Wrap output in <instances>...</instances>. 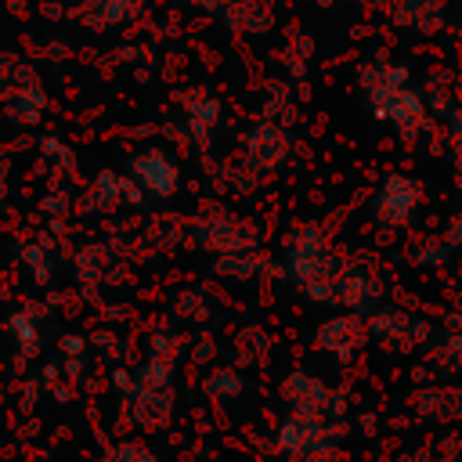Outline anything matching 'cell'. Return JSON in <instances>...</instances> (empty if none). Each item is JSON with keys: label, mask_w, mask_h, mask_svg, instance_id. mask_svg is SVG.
<instances>
[{"label": "cell", "mask_w": 462, "mask_h": 462, "mask_svg": "<svg viewBox=\"0 0 462 462\" xmlns=\"http://www.w3.org/2000/svg\"><path fill=\"white\" fill-rule=\"evenodd\" d=\"M368 108H372L375 119L390 123L397 130V137H404V141H419V134H426V126L433 119L426 90L411 87V79L401 83V87H390V90H383L375 97H368Z\"/></svg>", "instance_id": "obj_1"}, {"label": "cell", "mask_w": 462, "mask_h": 462, "mask_svg": "<svg viewBox=\"0 0 462 462\" xmlns=\"http://www.w3.org/2000/svg\"><path fill=\"white\" fill-rule=\"evenodd\" d=\"M422 202H426V191H422V184H419L415 177H408V173H390V177H383V184L375 188L368 209H372V220H375L383 231H404V227L415 224Z\"/></svg>", "instance_id": "obj_2"}, {"label": "cell", "mask_w": 462, "mask_h": 462, "mask_svg": "<svg viewBox=\"0 0 462 462\" xmlns=\"http://www.w3.org/2000/svg\"><path fill=\"white\" fill-rule=\"evenodd\" d=\"M368 332L379 339H393L401 350H430L433 343V325L397 303H379L368 314Z\"/></svg>", "instance_id": "obj_3"}, {"label": "cell", "mask_w": 462, "mask_h": 462, "mask_svg": "<svg viewBox=\"0 0 462 462\" xmlns=\"http://www.w3.org/2000/svg\"><path fill=\"white\" fill-rule=\"evenodd\" d=\"M332 300L350 307V310H361V314H372L383 300V278L375 274L372 260L368 256H354L343 263V271L336 274L332 282Z\"/></svg>", "instance_id": "obj_4"}, {"label": "cell", "mask_w": 462, "mask_h": 462, "mask_svg": "<svg viewBox=\"0 0 462 462\" xmlns=\"http://www.w3.org/2000/svg\"><path fill=\"white\" fill-rule=\"evenodd\" d=\"M411 415L426 426H455L462 422V386L451 383H422L411 393Z\"/></svg>", "instance_id": "obj_5"}, {"label": "cell", "mask_w": 462, "mask_h": 462, "mask_svg": "<svg viewBox=\"0 0 462 462\" xmlns=\"http://www.w3.org/2000/svg\"><path fill=\"white\" fill-rule=\"evenodd\" d=\"M451 0H390V18L411 32H433L448 22Z\"/></svg>", "instance_id": "obj_6"}, {"label": "cell", "mask_w": 462, "mask_h": 462, "mask_svg": "<svg viewBox=\"0 0 462 462\" xmlns=\"http://www.w3.org/2000/svg\"><path fill=\"white\" fill-rule=\"evenodd\" d=\"M365 332H368V325H361V318H354V314L328 318V321L318 328V346L328 350V354H336L339 361H350L354 350L361 346Z\"/></svg>", "instance_id": "obj_7"}, {"label": "cell", "mask_w": 462, "mask_h": 462, "mask_svg": "<svg viewBox=\"0 0 462 462\" xmlns=\"http://www.w3.org/2000/svg\"><path fill=\"white\" fill-rule=\"evenodd\" d=\"M249 155L260 170H274L285 155H289V137L282 126H271V123H260L253 134H249Z\"/></svg>", "instance_id": "obj_8"}, {"label": "cell", "mask_w": 462, "mask_h": 462, "mask_svg": "<svg viewBox=\"0 0 462 462\" xmlns=\"http://www.w3.org/2000/svg\"><path fill=\"white\" fill-rule=\"evenodd\" d=\"M134 173H137V180H141L148 191H155V195H170V191L177 188V166H173L162 152H144V155H137V159H134Z\"/></svg>", "instance_id": "obj_9"}, {"label": "cell", "mask_w": 462, "mask_h": 462, "mask_svg": "<svg viewBox=\"0 0 462 462\" xmlns=\"http://www.w3.org/2000/svg\"><path fill=\"white\" fill-rule=\"evenodd\" d=\"M137 0H90L83 7V25H94V29H112V25H123L130 14H134Z\"/></svg>", "instance_id": "obj_10"}, {"label": "cell", "mask_w": 462, "mask_h": 462, "mask_svg": "<svg viewBox=\"0 0 462 462\" xmlns=\"http://www.w3.org/2000/svg\"><path fill=\"white\" fill-rule=\"evenodd\" d=\"M430 365L444 375H462V332L444 328V336L430 346Z\"/></svg>", "instance_id": "obj_11"}, {"label": "cell", "mask_w": 462, "mask_h": 462, "mask_svg": "<svg viewBox=\"0 0 462 462\" xmlns=\"http://www.w3.org/2000/svg\"><path fill=\"white\" fill-rule=\"evenodd\" d=\"M455 256H458V253L448 245L444 235H430V238H422V242L411 249V263H415V267H448Z\"/></svg>", "instance_id": "obj_12"}, {"label": "cell", "mask_w": 462, "mask_h": 462, "mask_svg": "<svg viewBox=\"0 0 462 462\" xmlns=\"http://www.w3.org/2000/svg\"><path fill=\"white\" fill-rule=\"evenodd\" d=\"M426 462H462V437L458 433H440L433 437Z\"/></svg>", "instance_id": "obj_13"}, {"label": "cell", "mask_w": 462, "mask_h": 462, "mask_svg": "<svg viewBox=\"0 0 462 462\" xmlns=\"http://www.w3.org/2000/svg\"><path fill=\"white\" fill-rule=\"evenodd\" d=\"M444 123H448V141H451V155H455L458 180H462V105H455V112Z\"/></svg>", "instance_id": "obj_14"}, {"label": "cell", "mask_w": 462, "mask_h": 462, "mask_svg": "<svg viewBox=\"0 0 462 462\" xmlns=\"http://www.w3.org/2000/svg\"><path fill=\"white\" fill-rule=\"evenodd\" d=\"M444 238H448V245L455 249V253H462V213H451L448 217V224H444V231H440Z\"/></svg>", "instance_id": "obj_15"}, {"label": "cell", "mask_w": 462, "mask_h": 462, "mask_svg": "<svg viewBox=\"0 0 462 462\" xmlns=\"http://www.w3.org/2000/svg\"><path fill=\"white\" fill-rule=\"evenodd\" d=\"M440 321H444V328L462 332V310H444V314H440Z\"/></svg>", "instance_id": "obj_16"}, {"label": "cell", "mask_w": 462, "mask_h": 462, "mask_svg": "<svg viewBox=\"0 0 462 462\" xmlns=\"http://www.w3.org/2000/svg\"><path fill=\"white\" fill-rule=\"evenodd\" d=\"M195 7H206V11H217L220 7V0H191Z\"/></svg>", "instance_id": "obj_17"}, {"label": "cell", "mask_w": 462, "mask_h": 462, "mask_svg": "<svg viewBox=\"0 0 462 462\" xmlns=\"http://www.w3.org/2000/svg\"><path fill=\"white\" fill-rule=\"evenodd\" d=\"M451 25H455V32H458V36H462V7H458V11H455V18H451Z\"/></svg>", "instance_id": "obj_18"}, {"label": "cell", "mask_w": 462, "mask_h": 462, "mask_svg": "<svg viewBox=\"0 0 462 462\" xmlns=\"http://www.w3.org/2000/svg\"><path fill=\"white\" fill-rule=\"evenodd\" d=\"M307 4H318V7H332V4H339V0H307Z\"/></svg>", "instance_id": "obj_19"}, {"label": "cell", "mask_w": 462, "mask_h": 462, "mask_svg": "<svg viewBox=\"0 0 462 462\" xmlns=\"http://www.w3.org/2000/svg\"><path fill=\"white\" fill-rule=\"evenodd\" d=\"M458 256H462V253H458ZM455 278L462 282V260H458V267H455Z\"/></svg>", "instance_id": "obj_20"}]
</instances>
